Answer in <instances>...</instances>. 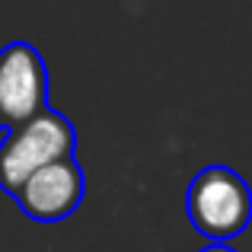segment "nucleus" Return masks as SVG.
<instances>
[{"mask_svg": "<svg viewBox=\"0 0 252 252\" xmlns=\"http://www.w3.org/2000/svg\"><path fill=\"white\" fill-rule=\"evenodd\" d=\"M201 252H236V249L227 246V243H211V246H204Z\"/></svg>", "mask_w": 252, "mask_h": 252, "instance_id": "39448f33", "label": "nucleus"}, {"mask_svg": "<svg viewBox=\"0 0 252 252\" xmlns=\"http://www.w3.org/2000/svg\"><path fill=\"white\" fill-rule=\"evenodd\" d=\"M74 125L55 109H45L29 122L6 128L0 141V189L16 195L32 172L74 157Z\"/></svg>", "mask_w": 252, "mask_h": 252, "instance_id": "f257e3e1", "label": "nucleus"}, {"mask_svg": "<svg viewBox=\"0 0 252 252\" xmlns=\"http://www.w3.org/2000/svg\"><path fill=\"white\" fill-rule=\"evenodd\" d=\"M0 131H3V118H0Z\"/></svg>", "mask_w": 252, "mask_h": 252, "instance_id": "423d86ee", "label": "nucleus"}, {"mask_svg": "<svg viewBox=\"0 0 252 252\" xmlns=\"http://www.w3.org/2000/svg\"><path fill=\"white\" fill-rule=\"evenodd\" d=\"M83 195H86L83 166L77 163V157H67V160H58L51 166L32 172L13 198L19 201L23 214H29L32 220L55 223L74 214L80 208Z\"/></svg>", "mask_w": 252, "mask_h": 252, "instance_id": "20e7f679", "label": "nucleus"}, {"mask_svg": "<svg viewBox=\"0 0 252 252\" xmlns=\"http://www.w3.org/2000/svg\"><path fill=\"white\" fill-rule=\"evenodd\" d=\"M48 109V70L35 45L10 42L0 48V118L6 128Z\"/></svg>", "mask_w": 252, "mask_h": 252, "instance_id": "7ed1b4c3", "label": "nucleus"}, {"mask_svg": "<svg viewBox=\"0 0 252 252\" xmlns=\"http://www.w3.org/2000/svg\"><path fill=\"white\" fill-rule=\"evenodd\" d=\"M185 211L191 227L214 243H227L240 236L252 220V189L240 172L230 166H204L189 182Z\"/></svg>", "mask_w": 252, "mask_h": 252, "instance_id": "f03ea898", "label": "nucleus"}]
</instances>
